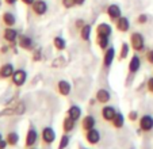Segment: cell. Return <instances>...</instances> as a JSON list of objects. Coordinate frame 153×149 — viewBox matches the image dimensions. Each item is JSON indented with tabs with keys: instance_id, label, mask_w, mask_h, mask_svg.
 Instances as JSON below:
<instances>
[{
	"instance_id": "cell-1",
	"label": "cell",
	"mask_w": 153,
	"mask_h": 149,
	"mask_svg": "<svg viewBox=\"0 0 153 149\" xmlns=\"http://www.w3.org/2000/svg\"><path fill=\"white\" fill-rule=\"evenodd\" d=\"M130 46L133 49L134 52L140 53L145 50V38L141 33L134 31L130 34Z\"/></svg>"
},
{
	"instance_id": "cell-2",
	"label": "cell",
	"mask_w": 153,
	"mask_h": 149,
	"mask_svg": "<svg viewBox=\"0 0 153 149\" xmlns=\"http://www.w3.org/2000/svg\"><path fill=\"white\" fill-rule=\"evenodd\" d=\"M138 126H140V130L144 133L152 132L153 130V117L149 114H145V115H142V117H140Z\"/></svg>"
},
{
	"instance_id": "cell-3",
	"label": "cell",
	"mask_w": 153,
	"mask_h": 149,
	"mask_svg": "<svg viewBox=\"0 0 153 149\" xmlns=\"http://www.w3.org/2000/svg\"><path fill=\"white\" fill-rule=\"evenodd\" d=\"M41 141L43 145H52L56 141V132L50 126L43 127L41 132Z\"/></svg>"
},
{
	"instance_id": "cell-4",
	"label": "cell",
	"mask_w": 153,
	"mask_h": 149,
	"mask_svg": "<svg viewBox=\"0 0 153 149\" xmlns=\"http://www.w3.org/2000/svg\"><path fill=\"white\" fill-rule=\"evenodd\" d=\"M27 80V73L25 69H15L14 74L11 77V83L15 87H22Z\"/></svg>"
},
{
	"instance_id": "cell-5",
	"label": "cell",
	"mask_w": 153,
	"mask_h": 149,
	"mask_svg": "<svg viewBox=\"0 0 153 149\" xmlns=\"http://www.w3.org/2000/svg\"><path fill=\"white\" fill-rule=\"evenodd\" d=\"M37 140H38V133H37V130H35V127L33 126V125H30L29 130H27V133H26L25 148L29 149V148H31V146H34L35 142H37Z\"/></svg>"
},
{
	"instance_id": "cell-6",
	"label": "cell",
	"mask_w": 153,
	"mask_h": 149,
	"mask_svg": "<svg viewBox=\"0 0 153 149\" xmlns=\"http://www.w3.org/2000/svg\"><path fill=\"white\" fill-rule=\"evenodd\" d=\"M18 37H19V33H18L16 29L14 27H6L3 31V39L6 41L7 43L12 45V43L18 42Z\"/></svg>"
},
{
	"instance_id": "cell-7",
	"label": "cell",
	"mask_w": 153,
	"mask_h": 149,
	"mask_svg": "<svg viewBox=\"0 0 153 149\" xmlns=\"http://www.w3.org/2000/svg\"><path fill=\"white\" fill-rule=\"evenodd\" d=\"M31 11L37 16H43L48 12V3L45 0H35L31 6Z\"/></svg>"
},
{
	"instance_id": "cell-8",
	"label": "cell",
	"mask_w": 153,
	"mask_h": 149,
	"mask_svg": "<svg viewBox=\"0 0 153 149\" xmlns=\"http://www.w3.org/2000/svg\"><path fill=\"white\" fill-rule=\"evenodd\" d=\"M15 72V68L11 63H6L0 66V80H8L12 77Z\"/></svg>"
},
{
	"instance_id": "cell-9",
	"label": "cell",
	"mask_w": 153,
	"mask_h": 149,
	"mask_svg": "<svg viewBox=\"0 0 153 149\" xmlns=\"http://www.w3.org/2000/svg\"><path fill=\"white\" fill-rule=\"evenodd\" d=\"M18 45H19L20 49H23V50H33V48H34L33 39L29 35H25V34H19V37H18Z\"/></svg>"
},
{
	"instance_id": "cell-10",
	"label": "cell",
	"mask_w": 153,
	"mask_h": 149,
	"mask_svg": "<svg viewBox=\"0 0 153 149\" xmlns=\"http://www.w3.org/2000/svg\"><path fill=\"white\" fill-rule=\"evenodd\" d=\"M114 58H115V49H114L113 46H108V48L104 50V54H103V66L104 68H110Z\"/></svg>"
},
{
	"instance_id": "cell-11",
	"label": "cell",
	"mask_w": 153,
	"mask_h": 149,
	"mask_svg": "<svg viewBox=\"0 0 153 149\" xmlns=\"http://www.w3.org/2000/svg\"><path fill=\"white\" fill-rule=\"evenodd\" d=\"M127 68H129L130 74H136L140 71V68H141V57L138 54H133L129 61V66Z\"/></svg>"
},
{
	"instance_id": "cell-12",
	"label": "cell",
	"mask_w": 153,
	"mask_h": 149,
	"mask_svg": "<svg viewBox=\"0 0 153 149\" xmlns=\"http://www.w3.org/2000/svg\"><path fill=\"white\" fill-rule=\"evenodd\" d=\"M106 12H107V16L110 18L113 22H115L118 18L122 16V10L118 4H110V6L107 7Z\"/></svg>"
},
{
	"instance_id": "cell-13",
	"label": "cell",
	"mask_w": 153,
	"mask_h": 149,
	"mask_svg": "<svg viewBox=\"0 0 153 149\" xmlns=\"http://www.w3.org/2000/svg\"><path fill=\"white\" fill-rule=\"evenodd\" d=\"M117 112L118 111H117L113 106H107V104H104V106L102 107L100 114H102V118H103L106 122H111V121L114 119V117L117 115Z\"/></svg>"
},
{
	"instance_id": "cell-14",
	"label": "cell",
	"mask_w": 153,
	"mask_h": 149,
	"mask_svg": "<svg viewBox=\"0 0 153 149\" xmlns=\"http://www.w3.org/2000/svg\"><path fill=\"white\" fill-rule=\"evenodd\" d=\"M110 99H111V94L108 89H106V88L98 89V92H96V95H95V101L98 102V103L106 104L110 102Z\"/></svg>"
},
{
	"instance_id": "cell-15",
	"label": "cell",
	"mask_w": 153,
	"mask_h": 149,
	"mask_svg": "<svg viewBox=\"0 0 153 149\" xmlns=\"http://www.w3.org/2000/svg\"><path fill=\"white\" fill-rule=\"evenodd\" d=\"M84 137H85V141L88 144H91V145H96V144L100 141V133L94 127V129H91V130H87L85 134H84Z\"/></svg>"
},
{
	"instance_id": "cell-16",
	"label": "cell",
	"mask_w": 153,
	"mask_h": 149,
	"mask_svg": "<svg viewBox=\"0 0 153 149\" xmlns=\"http://www.w3.org/2000/svg\"><path fill=\"white\" fill-rule=\"evenodd\" d=\"M115 27L119 33H127L130 30V20L126 16H121L115 20Z\"/></svg>"
},
{
	"instance_id": "cell-17",
	"label": "cell",
	"mask_w": 153,
	"mask_h": 149,
	"mask_svg": "<svg viewBox=\"0 0 153 149\" xmlns=\"http://www.w3.org/2000/svg\"><path fill=\"white\" fill-rule=\"evenodd\" d=\"M95 125H96V119H95V117H94V115H91V114L85 115V117L81 119V129H83L84 132L94 129V127H95Z\"/></svg>"
},
{
	"instance_id": "cell-18",
	"label": "cell",
	"mask_w": 153,
	"mask_h": 149,
	"mask_svg": "<svg viewBox=\"0 0 153 149\" xmlns=\"http://www.w3.org/2000/svg\"><path fill=\"white\" fill-rule=\"evenodd\" d=\"M57 92L61 95V96H68V95L71 94V89H72V87H71L69 81L67 80H58L57 83Z\"/></svg>"
},
{
	"instance_id": "cell-19",
	"label": "cell",
	"mask_w": 153,
	"mask_h": 149,
	"mask_svg": "<svg viewBox=\"0 0 153 149\" xmlns=\"http://www.w3.org/2000/svg\"><path fill=\"white\" fill-rule=\"evenodd\" d=\"M113 33V27L108 23H99L96 26V35H103V37H110Z\"/></svg>"
},
{
	"instance_id": "cell-20",
	"label": "cell",
	"mask_w": 153,
	"mask_h": 149,
	"mask_svg": "<svg viewBox=\"0 0 153 149\" xmlns=\"http://www.w3.org/2000/svg\"><path fill=\"white\" fill-rule=\"evenodd\" d=\"M1 22H3V25L6 27H14L15 23H16V18H15V15L12 12L7 11L1 15Z\"/></svg>"
},
{
	"instance_id": "cell-21",
	"label": "cell",
	"mask_w": 153,
	"mask_h": 149,
	"mask_svg": "<svg viewBox=\"0 0 153 149\" xmlns=\"http://www.w3.org/2000/svg\"><path fill=\"white\" fill-rule=\"evenodd\" d=\"M75 126H76V121L75 119H72L71 117H65L64 118V121H62V130H64V133H71L73 129H75Z\"/></svg>"
},
{
	"instance_id": "cell-22",
	"label": "cell",
	"mask_w": 153,
	"mask_h": 149,
	"mask_svg": "<svg viewBox=\"0 0 153 149\" xmlns=\"http://www.w3.org/2000/svg\"><path fill=\"white\" fill-rule=\"evenodd\" d=\"M67 115H68V117H71L72 119L79 121V119H80V117H81V109L77 106V104H72V106L68 109Z\"/></svg>"
},
{
	"instance_id": "cell-23",
	"label": "cell",
	"mask_w": 153,
	"mask_h": 149,
	"mask_svg": "<svg viewBox=\"0 0 153 149\" xmlns=\"http://www.w3.org/2000/svg\"><path fill=\"white\" fill-rule=\"evenodd\" d=\"M111 125H113L114 129H122L125 125V117L122 112H117V115L114 117V119L111 121Z\"/></svg>"
},
{
	"instance_id": "cell-24",
	"label": "cell",
	"mask_w": 153,
	"mask_h": 149,
	"mask_svg": "<svg viewBox=\"0 0 153 149\" xmlns=\"http://www.w3.org/2000/svg\"><path fill=\"white\" fill-rule=\"evenodd\" d=\"M80 38L83 41H90L91 38V33H92V27H91V25H88V23H85L83 27H81L80 30Z\"/></svg>"
},
{
	"instance_id": "cell-25",
	"label": "cell",
	"mask_w": 153,
	"mask_h": 149,
	"mask_svg": "<svg viewBox=\"0 0 153 149\" xmlns=\"http://www.w3.org/2000/svg\"><path fill=\"white\" fill-rule=\"evenodd\" d=\"M130 49H131L130 43L122 42L121 50H119V54H118V60H119V61H123L125 58H127V56H129V53H130Z\"/></svg>"
},
{
	"instance_id": "cell-26",
	"label": "cell",
	"mask_w": 153,
	"mask_h": 149,
	"mask_svg": "<svg viewBox=\"0 0 153 149\" xmlns=\"http://www.w3.org/2000/svg\"><path fill=\"white\" fill-rule=\"evenodd\" d=\"M96 45L102 49V50H106L108 46H110V37H103V35H96Z\"/></svg>"
},
{
	"instance_id": "cell-27",
	"label": "cell",
	"mask_w": 153,
	"mask_h": 149,
	"mask_svg": "<svg viewBox=\"0 0 153 149\" xmlns=\"http://www.w3.org/2000/svg\"><path fill=\"white\" fill-rule=\"evenodd\" d=\"M6 141L8 144V146H16L19 142V134L16 132H10L6 136Z\"/></svg>"
},
{
	"instance_id": "cell-28",
	"label": "cell",
	"mask_w": 153,
	"mask_h": 149,
	"mask_svg": "<svg viewBox=\"0 0 153 149\" xmlns=\"http://www.w3.org/2000/svg\"><path fill=\"white\" fill-rule=\"evenodd\" d=\"M53 46L57 49L58 52H62L64 49L67 48V42H65V39L62 37H58L57 35V37L53 38Z\"/></svg>"
},
{
	"instance_id": "cell-29",
	"label": "cell",
	"mask_w": 153,
	"mask_h": 149,
	"mask_svg": "<svg viewBox=\"0 0 153 149\" xmlns=\"http://www.w3.org/2000/svg\"><path fill=\"white\" fill-rule=\"evenodd\" d=\"M68 145H69V133H64L60 138V142H58L57 149H65Z\"/></svg>"
},
{
	"instance_id": "cell-30",
	"label": "cell",
	"mask_w": 153,
	"mask_h": 149,
	"mask_svg": "<svg viewBox=\"0 0 153 149\" xmlns=\"http://www.w3.org/2000/svg\"><path fill=\"white\" fill-rule=\"evenodd\" d=\"M148 22H149V15H146V14H140L136 19L137 25H146Z\"/></svg>"
},
{
	"instance_id": "cell-31",
	"label": "cell",
	"mask_w": 153,
	"mask_h": 149,
	"mask_svg": "<svg viewBox=\"0 0 153 149\" xmlns=\"http://www.w3.org/2000/svg\"><path fill=\"white\" fill-rule=\"evenodd\" d=\"M65 65V58L64 57H57L54 61L52 63V66L53 68H62Z\"/></svg>"
},
{
	"instance_id": "cell-32",
	"label": "cell",
	"mask_w": 153,
	"mask_h": 149,
	"mask_svg": "<svg viewBox=\"0 0 153 149\" xmlns=\"http://www.w3.org/2000/svg\"><path fill=\"white\" fill-rule=\"evenodd\" d=\"M127 119L130 121V122H136V121H138V112L136 111V110H131V111L127 114Z\"/></svg>"
},
{
	"instance_id": "cell-33",
	"label": "cell",
	"mask_w": 153,
	"mask_h": 149,
	"mask_svg": "<svg viewBox=\"0 0 153 149\" xmlns=\"http://www.w3.org/2000/svg\"><path fill=\"white\" fill-rule=\"evenodd\" d=\"M145 60L149 65H153V49H149L146 53H145Z\"/></svg>"
},
{
	"instance_id": "cell-34",
	"label": "cell",
	"mask_w": 153,
	"mask_h": 149,
	"mask_svg": "<svg viewBox=\"0 0 153 149\" xmlns=\"http://www.w3.org/2000/svg\"><path fill=\"white\" fill-rule=\"evenodd\" d=\"M42 58V52H41V49H35L34 53H33V61L37 63V61H41Z\"/></svg>"
},
{
	"instance_id": "cell-35",
	"label": "cell",
	"mask_w": 153,
	"mask_h": 149,
	"mask_svg": "<svg viewBox=\"0 0 153 149\" xmlns=\"http://www.w3.org/2000/svg\"><path fill=\"white\" fill-rule=\"evenodd\" d=\"M61 3H62L64 8H72V7L76 6L75 0H61Z\"/></svg>"
},
{
	"instance_id": "cell-36",
	"label": "cell",
	"mask_w": 153,
	"mask_h": 149,
	"mask_svg": "<svg viewBox=\"0 0 153 149\" xmlns=\"http://www.w3.org/2000/svg\"><path fill=\"white\" fill-rule=\"evenodd\" d=\"M146 87H148V91L152 92L153 94V77H149L146 81Z\"/></svg>"
},
{
	"instance_id": "cell-37",
	"label": "cell",
	"mask_w": 153,
	"mask_h": 149,
	"mask_svg": "<svg viewBox=\"0 0 153 149\" xmlns=\"http://www.w3.org/2000/svg\"><path fill=\"white\" fill-rule=\"evenodd\" d=\"M84 25H85V23H84V20H81V19L76 20V23H75V26H76V29H77V30H80Z\"/></svg>"
},
{
	"instance_id": "cell-38",
	"label": "cell",
	"mask_w": 153,
	"mask_h": 149,
	"mask_svg": "<svg viewBox=\"0 0 153 149\" xmlns=\"http://www.w3.org/2000/svg\"><path fill=\"white\" fill-rule=\"evenodd\" d=\"M7 146H8V144H7L6 138H3V140H0V149H6Z\"/></svg>"
},
{
	"instance_id": "cell-39",
	"label": "cell",
	"mask_w": 153,
	"mask_h": 149,
	"mask_svg": "<svg viewBox=\"0 0 153 149\" xmlns=\"http://www.w3.org/2000/svg\"><path fill=\"white\" fill-rule=\"evenodd\" d=\"M3 1L7 4V6H15L18 0H3Z\"/></svg>"
},
{
	"instance_id": "cell-40",
	"label": "cell",
	"mask_w": 153,
	"mask_h": 149,
	"mask_svg": "<svg viewBox=\"0 0 153 149\" xmlns=\"http://www.w3.org/2000/svg\"><path fill=\"white\" fill-rule=\"evenodd\" d=\"M20 1H22L23 4H26V6H30V7H31L33 3H34L35 0H20Z\"/></svg>"
},
{
	"instance_id": "cell-41",
	"label": "cell",
	"mask_w": 153,
	"mask_h": 149,
	"mask_svg": "<svg viewBox=\"0 0 153 149\" xmlns=\"http://www.w3.org/2000/svg\"><path fill=\"white\" fill-rule=\"evenodd\" d=\"M75 3H76V6H83L85 3V0H75Z\"/></svg>"
},
{
	"instance_id": "cell-42",
	"label": "cell",
	"mask_w": 153,
	"mask_h": 149,
	"mask_svg": "<svg viewBox=\"0 0 153 149\" xmlns=\"http://www.w3.org/2000/svg\"><path fill=\"white\" fill-rule=\"evenodd\" d=\"M8 50H10L8 46H3V48H1V50H0V53H6V52H8Z\"/></svg>"
},
{
	"instance_id": "cell-43",
	"label": "cell",
	"mask_w": 153,
	"mask_h": 149,
	"mask_svg": "<svg viewBox=\"0 0 153 149\" xmlns=\"http://www.w3.org/2000/svg\"><path fill=\"white\" fill-rule=\"evenodd\" d=\"M0 140H3V136H1V133H0Z\"/></svg>"
},
{
	"instance_id": "cell-44",
	"label": "cell",
	"mask_w": 153,
	"mask_h": 149,
	"mask_svg": "<svg viewBox=\"0 0 153 149\" xmlns=\"http://www.w3.org/2000/svg\"><path fill=\"white\" fill-rule=\"evenodd\" d=\"M29 149H38V148H29Z\"/></svg>"
},
{
	"instance_id": "cell-45",
	"label": "cell",
	"mask_w": 153,
	"mask_h": 149,
	"mask_svg": "<svg viewBox=\"0 0 153 149\" xmlns=\"http://www.w3.org/2000/svg\"><path fill=\"white\" fill-rule=\"evenodd\" d=\"M84 149H87V148H84Z\"/></svg>"
}]
</instances>
